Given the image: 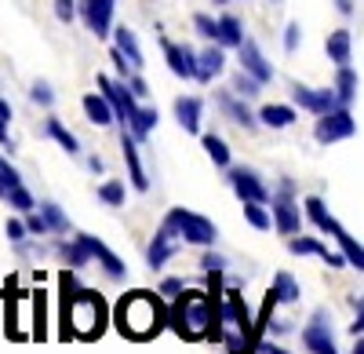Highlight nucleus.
I'll return each instance as SVG.
<instances>
[{
    "label": "nucleus",
    "instance_id": "obj_12",
    "mask_svg": "<svg viewBox=\"0 0 364 354\" xmlns=\"http://www.w3.org/2000/svg\"><path fill=\"white\" fill-rule=\"evenodd\" d=\"M161 48H164V58H168V70L175 73V77H182V80H193L197 77V55L186 48V44H175V41H168V37H161Z\"/></svg>",
    "mask_w": 364,
    "mask_h": 354
},
{
    "label": "nucleus",
    "instance_id": "obj_20",
    "mask_svg": "<svg viewBox=\"0 0 364 354\" xmlns=\"http://www.w3.org/2000/svg\"><path fill=\"white\" fill-rule=\"evenodd\" d=\"M219 106L230 113V121H233V125L248 128V132H252V128H259V117H255L245 103H237V95H233V92H219Z\"/></svg>",
    "mask_w": 364,
    "mask_h": 354
},
{
    "label": "nucleus",
    "instance_id": "obj_1",
    "mask_svg": "<svg viewBox=\"0 0 364 354\" xmlns=\"http://www.w3.org/2000/svg\"><path fill=\"white\" fill-rule=\"evenodd\" d=\"M219 303H223V285L219 274H211V292H186L182 288L171 307V329L182 340H223V321H219Z\"/></svg>",
    "mask_w": 364,
    "mask_h": 354
},
{
    "label": "nucleus",
    "instance_id": "obj_31",
    "mask_svg": "<svg viewBox=\"0 0 364 354\" xmlns=\"http://www.w3.org/2000/svg\"><path fill=\"white\" fill-rule=\"evenodd\" d=\"M299 281L288 274V271H281L277 278H273V296H277V303H299Z\"/></svg>",
    "mask_w": 364,
    "mask_h": 354
},
{
    "label": "nucleus",
    "instance_id": "obj_35",
    "mask_svg": "<svg viewBox=\"0 0 364 354\" xmlns=\"http://www.w3.org/2000/svg\"><path fill=\"white\" fill-rule=\"evenodd\" d=\"M41 216H44V219H48V227H51V230H58V234H66V230H70V219H66V212L58 209L55 201H41Z\"/></svg>",
    "mask_w": 364,
    "mask_h": 354
},
{
    "label": "nucleus",
    "instance_id": "obj_34",
    "mask_svg": "<svg viewBox=\"0 0 364 354\" xmlns=\"http://www.w3.org/2000/svg\"><path fill=\"white\" fill-rule=\"evenodd\" d=\"M240 204H245V219H248L255 230H269V227H273V212H266L259 201H240Z\"/></svg>",
    "mask_w": 364,
    "mask_h": 354
},
{
    "label": "nucleus",
    "instance_id": "obj_40",
    "mask_svg": "<svg viewBox=\"0 0 364 354\" xmlns=\"http://www.w3.org/2000/svg\"><path fill=\"white\" fill-rule=\"evenodd\" d=\"M259 88H262V84H259L252 73H245V70L233 77V92H240V95H259Z\"/></svg>",
    "mask_w": 364,
    "mask_h": 354
},
{
    "label": "nucleus",
    "instance_id": "obj_29",
    "mask_svg": "<svg viewBox=\"0 0 364 354\" xmlns=\"http://www.w3.org/2000/svg\"><path fill=\"white\" fill-rule=\"evenodd\" d=\"M157 128V110L154 106H139L135 110V117H132V125H128V132L142 142V139H149V132Z\"/></svg>",
    "mask_w": 364,
    "mask_h": 354
},
{
    "label": "nucleus",
    "instance_id": "obj_19",
    "mask_svg": "<svg viewBox=\"0 0 364 354\" xmlns=\"http://www.w3.org/2000/svg\"><path fill=\"white\" fill-rule=\"evenodd\" d=\"M197 80H215L223 70H226V55H223V44H215V48H204L200 55H197Z\"/></svg>",
    "mask_w": 364,
    "mask_h": 354
},
{
    "label": "nucleus",
    "instance_id": "obj_39",
    "mask_svg": "<svg viewBox=\"0 0 364 354\" xmlns=\"http://www.w3.org/2000/svg\"><path fill=\"white\" fill-rule=\"evenodd\" d=\"M8 204H11V209H18V212H33L37 209V201H33V194H29L26 187H15L8 197H4Z\"/></svg>",
    "mask_w": 364,
    "mask_h": 354
},
{
    "label": "nucleus",
    "instance_id": "obj_52",
    "mask_svg": "<svg viewBox=\"0 0 364 354\" xmlns=\"http://www.w3.org/2000/svg\"><path fill=\"white\" fill-rule=\"evenodd\" d=\"M259 350H266V354H288V350H284V347H281V343H262V347H259Z\"/></svg>",
    "mask_w": 364,
    "mask_h": 354
},
{
    "label": "nucleus",
    "instance_id": "obj_44",
    "mask_svg": "<svg viewBox=\"0 0 364 354\" xmlns=\"http://www.w3.org/2000/svg\"><path fill=\"white\" fill-rule=\"evenodd\" d=\"M26 227H29V234H37V238L51 230V227H48V219H44V216H33V212H26Z\"/></svg>",
    "mask_w": 364,
    "mask_h": 354
},
{
    "label": "nucleus",
    "instance_id": "obj_41",
    "mask_svg": "<svg viewBox=\"0 0 364 354\" xmlns=\"http://www.w3.org/2000/svg\"><path fill=\"white\" fill-rule=\"evenodd\" d=\"M29 99H33L37 106H51V103H55L51 84H48V80H37V84H33V92H29Z\"/></svg>",
    "mask_w": 364,
    "mask_h": 354
},
{
    "label": "nucleus",
    "instance_id": "obj_21",
    "mask_svg": "<svg viewBox=\"0 0 364 354\" xmlns=\"http://www.w3.org/2000/svg\"><path fill=\"white\" fill-rule=\"evenodd\" d=\"M84 113H87V121L91 125H99V128H106V125H113L117 121V113H113V106H109V99L99 92H91V95H84Z\"/></svg>",
    "mask_w": 364,
    "mask_h": 354
},
{
    "label": "nucleus",
    "instance_id": "obj_15",
    "mask_svg": "<svg viewBox=\"0 0 364 354\" xmlns=\"http://www.w3.org/2000/svg\"><path fill=\"white\" fill-rule=\"evenodd\" d=\"M237 58H240V70L252 73L259 84H269V80H273V66L262 58V51H259V44H255V41H248V37H245V44L237 48Z\"/></svg>",
    "mask_w": 364,
    "mask_h": 354
},
{
    "label": "nucleus",
    "instance_id": "obj_38",
    "mask_svg": "<svg viewBox=\"0 0 364 354\" xmlns=\"http://www.w3.org/2000/svg\"><path fill=\"white\" fill-rule=\"evenodd\" d=\"M193 26H197V33L204 37V41H215L219 44V19H211V15H193Z\"/></svg>",
    "mask_w": 364,
    "mask_h": 354
},
{
    "label": "nucleus",
    "instance_id": "obj_50",
    "mask_svg": "<svg viewBox=\"0 0 364 354\" xmlns=\"http://www.w3.org/2000/svg\"><path fill=\"white\" fill-rule=\"evenodd\" d=\"M8 121H11V106L0 99V125H8Z\"/></svg>",
    "mask_w": 364,
    "mask_h": 354
},
{
    "label": "nucleus",
    "instance_id": "obj_43",
    "mask_svg": "<svg viewBox=\"0 0 364 354\" xmlns=\"http://www.w3.org/2000/svg\"><path fill=\"white\" fill-rule=\"evenodd\" d=\"M77 11H80L77 0H55V15H58V22H73Z\"/></svg>",
    "mask_w": 364,
    "mask_h": 354
},
{
    "label": "nucleus",
    "instance_id": "obj_5",
    "mask_svg": "<svg viewBox=\"0 0 364 354\" xmlns=\"http://www.w3.org/2000/svg\"><path fill=\"white\" fill-rule=\"evenodd\" d=\"M99 92L109 99V106H113V113H117V121L120 125H132V117H135V110H139V95L128 88V80H113V77H99Z\"/></svg>",
    "mask_w": 364,
    "mask_h": 354
},
{
    "label": "nucleus",
    "instance_id": "obj_3",
    "mask_svg": "<svg viewBox=\"0 0 364 354\" xmlns=\"http://www.w3.org/2000/svg\"><path fill=\"white\" fill-rule=\"evenodd\" d=\"M117 329L124 333L128 340L142 343V340H154L161 329H164V311H161V300L154 292H132L117 303Z\"/></svg>",
    "mask_w": 364,
    "mask_h": 354
},
{
    "label": "nucleus",
    "instance_id": "obj_7",
    "mask_svg": "<svg viewBox=\"0 0 364 354\" xmlns=\"http://www.w3.org/2000/svg\"><path fill=\"white\" fill-rule=\"evenodd\" d=\"M357 132V121H353V113L346 106H336L331 113H321L317 117V125H314V135L317 142L331 146V142H339V139H350Z\"/></svg>",
    "mask_w": 364,
    "mask_h": 354
},
{
    "label": "nucleus",
    "instance_id": "obj_8",
    "mask_svg": "<svg viewBox=\"0 0 364 354\" xmlns=\"http://www.w3.org/2000/svg\"><path fill=\"white\" fill-rule=\"evenodd\" d=\"M302 347H306L310 354H339L336 347V336H331V326H328V314L317 311L310 318V326L302 329Z\"/></svg>",
    "mask_w": 364,
    "mask_h": 354
},
{
    "label": "nucleus",
    "instance_id": "obj_14",
    "mask_svg": "<svg viewBox=\"0 0 364 354\" xmlns=\"http://www.w3.org/2000/svg\"><path fill=\"white\" fill-rule=\"evenodd\" d=\"M77 238L87 245V252H91V259H95L99 263V267L113 278V281H120V278H128V267H124V263H120V256L117 252H109L99 238H91V234H77Z\"/></svg>",
    "mask_w": 364,
    "mask_h": 354
},
{
    "label": "nucleus",
    "instance_id": "obj_26",
    "mask_svg": "<svg viewBox=\"0 0 364 354\" xmlns=\"http://www.w3.org/2000/svg\"><path fill=\"white\" fill-rule=\"evenodd\" d=\"M302 204H306V216L314 219V227H317V230H324V234H331V230H336V227H339V219H336V216H331V212H328V204H324L321 197H306V201H302Z\"/></svg>",
    "mask_w": 364,
    "mask_h": 354
},
{
    "label": "nucleus",
    "instance_id": "obj_37",
    "mask_svg": "<svg viewBox=\"0 0 364 354\" xmlns=\"http://www.w3.org/2000/svg\"><path fill=\"white\" fill-rule=\"evenodd\" d=\"M99 197H102L106 204H113V209H120V204H124V183H120V179L102 183V187H99Z\"/></svg>",
    "mask_w": 364,
    "mask_h": 354
},
{
    "label": "nucleus",
    "instance_id": "obj_36",
    "mask_svg": "<svg viewBox=\"0 0 364 354\" xmlns=\"http://www.w3.org/2000/svg\"><path fill=\"white\" fill-rule=\"evenodd\" d=\"M15 187H22V175H18V172H15V168L4 161V157H0V197H8Z\"/></svg>",
    "mask_w": 364,
    "mask_h": 354
},
{
    "label": "nucleus",
    "instance_id": "obj_17",
    "mask_svg": "<svg viewBox=\"0 0 364 354\" xmlns=\"http://www.w3.org/2000/svg\"><path fill=\"white\" fill-rule=\"evenodd\" d=\"M288 249H291L295 256H321V259L328 263L331 271H339V267H350L343 252H328V245H321L317 238H291V241H288Z\"/></svg>",
    "mask_w": 364,
    "mask_h": 354
},
{
    "label": "nucleus",
    "instance_id": "obj_28",
    "mask_svg": "<svg viewBox=\"0 0 364 354\" xmlns=\"http://www.w3.org/2000/svg\"><path fill=\"white\" fill-rule=\"evenodd\" d=\"M336 95H339V106H350L353 99H357V73H353V66H339V73H336Z\"/></svg>",
    "mask_w": 364,
    "mask_h": 354
},
{
    "label": "nucleus",
    "instance_id": "obj_47",
    "mask_svg": "<svg viewBox=\"0 0 364 354\" xmlns=\"http://www.w3.org/2000/svg\"><path fill=\"white\" fill-rule=\"evenodd\" d=\"M353 307H357V318H353L350 333H353V336H364V296H360V300H353Z\"/></svg>",
    "mask_w": 364,
    "mask_h": 354
},
{
    "label": "nucleus",
    "instance_id": "obj_42",
    "mask_svg": "<svg viewBox=\"0 0 364 354\" xmlns=\"http://www.w3.org/2000/svg\"><path fill=\"white\" fill-rule=\"evenodd\" d=\"M200 267H204V274H223L226 271V259L219 252H204L200 256Z\"/></svg>",
    "mask_w": 364,
    "mask_h": 354
},
{
    "label": "nucleus",
    "instance_id": "obj_25",
    "mask_svg": "<svg viewBox=\"0 0 364 354\" xmlns=\"http://www.w3.org/2000/svg\"><path fill=\"white\" fill-rule=\"evenodd\" d=\"M113 41H117V48H120V51L128 55V63H132L135 70H142V63H146V58H142L139 37L132 33V29H128V26H117V29H113Z\"/></svg>",
    "mask_w": 364,
    "mask_h": 354
},
{
    "label": "nucleus",
    "instance_id": "obj_9",
    "mask_svg": "<svg viewBox=\"0 0 364 354\" xmlns=\"http://www.w3.org/2000/svg\"><path fill=\"white\" fill-rule=\"evenodd\" d=\"M113 8L117 0H80V19L99 41H106L113 29Z\"/></svg>",
    "mask_w": 364,
    "mask_h": 354
},
{
    "label": "nucleus",
    "instance_id": "obj_23",
    "mask_svg": "<svg viewBox=\"0 0 364 354\" xmlns=\"http://www.w3.org/2000/svg\"><path fill=\"white\" fill-rule=\"evenodd\" d=\"M324 51L336 66H350V51H353V41H350V29H336V33H328L324 41Z\"/></svg>",
    "mask_w": 364,
    "mask_h": 354
},
{
    "label": "nucleus",
    "instance_id": "obj_30",
    "mask_svg": "<svg viewBox=\"0 0 364 354\" xmlns=\"http://www.w3.org/2000/svg\"><path fill=\"white\" fill-rule=\"evenodd\" d=\"M48 135L58 142V146H63V150L66 154H80V142H77V135L63 125V121H58V117H48Z\"/></svg>",
    "mask_w": 364,
    "mask_h": 354
},
{
    "label": "nucleus",
    "instance_id": "obj_11",
    "mask_svg": "<svg viewBox=\"0 0 364 354\" xmlns=\"http://www.w3.org/2000/svg\"><path fill=\"white\" fill-rule=\"evenodd\" d=\"M291 95L302 110H310V113H331L339 106V95H336V88H306V84H295L291 88Z\"/></svg>",
    "mask_w": 364,
    "mask_h": 354
},
{
    "label": "nucleus",
    "instance_id": "obj_2",
    "mask_svg": "<svg viewBox=\"0 0 364 354\" xmlns=\"http://www.w3.org/2000/svg\"><path fill=\"white\" fill-rule=\"evenodd\" d=\"M106 329V303L99 292L77 288L70 274H63V336L99 340Z\"/></svg>",
    "mask_w": 364,
    "mask_h": 354
},
{
    "label": "nucleus",
    "instance_id": "obj_27",
    "mask_svg": "<svg viewBox=\"0 0 364 354\" xmlns=\"http://www.w3.org/2000/svg\"><path fill=\"white\" fill-rule=\"evenodd\" d=\"M219 44L223 48H240L245 44V26H240L237 15H223L219 19Z\"/></svg>",
    "mask_w": 364,
    "mask_h": 354
},
{
    "label": "nucleus",
    "instance_id": "obj_32",
    "mask_svg": "<svg viewBox=\"0 0 364 354\" xmlns=\"http://www.w3.org/2000/svg\"><path fill=\"white\" fill-rule=\"evenodd\" d=\"M200 146H204L208 157L215 161L219 168H230V146H226L219 135H200Z\"/></svg>",
    "mask_w": 364,
    "mask_h": 354
},
{
    "label": "nucleus",
    "instance_id": "obj_53",
    "mask_svg": "<svg viewBox=\"0 0 364 354\" xmlns=\"http://www.w3.org/2000/svg\"><path fill=\"white\" fill-rule=\"evenodd\" d=\"M0 146H8V150H11V139H8V128L4 125H0Z\"/></svg>",
    "mask_w": 364,
    "mask_h": 354
},
{
    "label": "nucleus",
    "instance_id": "obj_46",
    "mask_svg": "<svg viewBox=\"0 0 364 354\" xmlns=\"http://www.w3.org/2000/svg\"><path fill=\"white\" fill-rule=\"evenodd\" d=\"M26 234H29V227H26V223H18V219H8V238H11L15 245H22V241H26Z\"/></svg>",
    "mask_w": 364,
    "mask_h": 354
},
{
    "label": "nucleus",
    "instance_id": "obj_22",
    "mask_svg": "<svg viewBox=\"0 0 364 354\" xmlns=\"http://www.w3.org/2000/svg\"><path fill=\"white\" fill-rule=\"evenodd\" d=\"M295 106H284V103H266L262 110H259V125H266V128H291L295 125Z\"/></svg>",
    "mask_w": 364,
    "mask_h": 354
},
{
    "label": "nucleus",
    "instance_id": "obj_55",
    "mask_svg": "<svg viewBox=\"0 0 364 354\" xmlns=\"http://www.w3.org/2000/svg\"><path fill=\"white\" fill-rule=\"evenodd\" d=\"M215 4H226V0H215Z\"/></svg>",
    "mask_w": 364,
    "mask_h": 354
},
{
    "label": "nucleus",
    "instance_id": "obj_49",
    "mask_svg": "<svg viewBox=\"0 0 364 354\" xmlns=\"http://www.w3.org/2000/svg\"><path fill=\"white\" fill-rule=\"evenodd\" d=\"M128 88H132V92H135L139 99H142V95H149V88H146V80H142L139 73H132V77H128Z\"/></svg>",
    "mask_w": 364,
    "mask_h": 354
},
{
    "label": "nucleus",
    "instance_id": "obj_13",
    "mask_svg": "<svg viewBox=\"0 0 364 354\" xmlns=\"http://www.w3.org/2000/svg\"><path fill=\"white\" fill-rule=\"evenodd\" d=\"M178 241H182V238H178V234L164 223V227L154 234V241H149V249H146V263H149V271H161L164 263L178 252Z\"/></svg>",
    "mask_w": 364,
    "mask_h": 354
},
{
    "label": "nucleus",
    "instance_id": "obj_45",
    "mask_svg": "<svg viewBox=\"0 0 364 354\" xmlns=\"http://www.w3.org/2000/svg\"><path fill=\"white\" fill-rule=\"evenodd\" d=\"M299 41H302L299 22H288V29H284V48H288V51H295V48H299Z\"/></svg>",
    "mask_w": 364,
    "mask_h": 354
},
{
    "label": "nucleus",
    "instance_id": "obj_24",
    "mask_svg": "<svg viewBox=\"0 0 364 354\" xmlns=\"http://www.w3.org/2000/svg\"><path fill=\"white\" fill-rule=\"evenodd\" d=\"M331 238L339 241V252L346 256V263H350V267H357V271L364 274V245L350 238V234H346V227H343V223H339L336 230H331Z\"/></svg>",
    "mask_w": 364,
    "mask_h": 354
},
{
    "label": "nucleus",
    "instance_id": "obj_51",
    "mask_svg": "<svg viewBox=\"0 0 364 354\" xmlns=\"http://www.w3.org/2000/svg\"><path fill=\"white\" fill-rule=\"evenodd\" d=\"M336 8L339 15H353V0H336Z\"/></svg>",
    "mask_w": 364,
    "mask_h": 354
},
{
    "label": "nucleus",
    "instance_id": "obj_4",
    "mask_svg": "<svg viewBox=\"0 0 364 354\" xmlns=\"http://www.w3.org/2000/svg\"><path fill=\"white\" fill-rule=\"evenodd\" d=\"M164 223L178 234L182 241L200 245V249H211V245H215V238H219V227L211 223L208 216H197V212H190V209H171Z\"/></svg>",
    "mask_w": 364,
    "mask_h": 354
},
{
    "label": "nucleus",
    "instance_id": "obj_54",
    "mask_svg": "<svg viewBox=\"0 0 364 354\" xmlns=\"http://www.w3.org/2000/svg\"><path fill=\"white\" fill-rule=\"evenodd\" d=\"M353 354H364V336H357V347H353Z\"/></svg>",
    "mask_w": 364,
    "mask_h": 354
},
{
    "label": "nucleus",
    "instance_id": "obj_10",
    "mask_svg": "<svg viewBox=\"0 0 364 354\" xmlns=\"http://www.w3.org/2000/svg\"><path fill=\"white\" fill-rule=\"evenodd\" d=\"M226 179H230V187L237 190L240 201H259V204L269 201V187L262 183V175L252 172V168H230Z\"/></svg>",
    "mask_w": 364,
    "mask_h": 354
},
{
    "label": "nucleus",
    "instance_id": "obj_6",
    "mask_svg": "<svg viewBox=\"0 0 364 354\" xmlns=\"http://www.w3.org/2000/svg\"><path fill=\"white\" fill-rule=\"evenodd\" d=\"M291 179L281 183V194H269V212H273V227H277L281 234H299L302 230V212L299 204L291 201Z\"/></svg>",
    "mask_w": 364,
    "mask_h": 354
},
{
    "label": "nucleus",
    "instance_id": "obj_18",
    "mask_svg": "<svg viewBox=\"0 0 364 354\" xmlns=\"http://www.w3.org/2000/svg\"><path fill=\"white\" fill-rule=\"evenodd\" d=\"M200 117H204V103L200 99H193V95H182V99H175V121L186 128L190 135H197L200 132Z\"/></svg>",
    "mask_w": 364,
    "mask_h": 354
},
{
    "label": "nucleus",
    "instance_id": "obj_16",
    "mask_svg": "<svg viewBox=\"0 0 364 354\" xmlns=\"http://www.w3.org/2000/svg\"><path fill=\"white\" fill-rule=\"evenodd\" d=\"M120 150H124V165H128V175H132V187L139 194H146L149 190V175H146V168L139 161V139L132 132H120Z\"/></svg>",
    "mask_w": 364,
    "mask_h": 354
},
{
    "label": "nucleus",
    "instance_id": "obj_48",
    "mask_svg": "<svg viewBox=\"0 0 364 354\" xmlns=\"http://www.w3.org/2000/svg\"><path fill=\"white\" fill-rule=\"evenodd\" d=\"M161 292H164V296H171V300H175L178 292H182V278H164V281H161Z\"/></svg>",
    "mask_w": 364,
    "mask_h": 354
},
{
    "label": "nucleus",
    "instance_id": "obj_33",
    "mask_svg": "<svg viewBox=\"0 0 364 354\" xmlns=\"http://www.w3.org/2000/svg\"><path fill=\"white\" fill-rule=\"evenodd\" d=\"M58 256H63V259L70 263V267H84V263H91V252H87V245H84L80 238H77L73 245H66V241H63V245H58Z\"/></svg>",
    "mask_w": 364,
    "mask_h": 354
}]
</instances>
